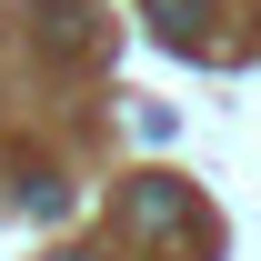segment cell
I'll list each match as a JSON object with an SVG mask.
<instances>
[{"label": "cell", "instance_id": "1", "mask_svg": "<svg viewBox=\"0 0 261 261\" xmlns=\"http://www.w3.org/2000/svg\"><path fill=\"white\" fill-rule=\"evenodd\" d=\"M130 221H141V231H181V221H191V201L161 191V181H141V191H130Z\"/></svg>", "mask_w": 261, "mask_h": 261}, {"label": "cell", "instance_id": "2", "mask_svg": "<svg viewBox=\"0 0 261 261\" xmlns=\"http://www.w3.org/2000/svg\"><path fill=\"white\" fill-rule=\"evenodd\" d=\"M151 10V31H171V40H201L211 31V0H141Z\"/></svg>", "mask_w": 261, "mask_h": 261}]
</instances>
